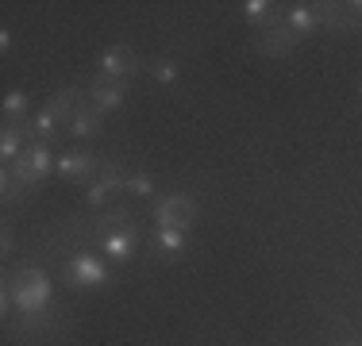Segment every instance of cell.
Masks as SVG:
<instances>
[{
    "mask_svg": "<svg viewBox=\"0 0 362 346\" xmlns=\"http://www.w3.org/2000/svg\"><path fill=\"white\" fill-rule=\"evenodd\" d=\"M8 285H12L16 292V308H20V316H39V311H47L50 304V277L35 270V266H23L16 277H4Z\"/></svg>",
    "mask_w": 362,
    "mask_h": 346,
    "instance_id": "6da1fadb",
    "label": "cell"
},
{
    "mask_svg": "<svg viewBox=\"0 0 362 346\" xmlns=\"http://www.w3.org/2000/svg\"><path fill=\"white\" fill-rule=\"evenodd\" d=\"M54 162H58V154L50 150V143H28V150L12 162V173H16L23 193H31L35 185H42V181L54 173Z\"/></svg>",
    "mask_w": 362,
    "mask_h": 346,
    "instance_id": "7a4b0ae2",
    "label": "cell"
},
{
    "mask_svg": "<svg viewBox=\"0 0 362 346\" xmlns=\"http://www.w3.org/2000/svg\"><path fill=\"white\" fill-rule=\"evenodd\" d=\"M151 223L154 227H181L189 231L197 223V201L189 193H166V196H154L151 204Z\"/></svg>",
    "mask_w": 362,
    "mask_h": 346,
    "instance_id": "3957f363",
    "label": "cell"
},
{
    "mask_svg": "<svg viewBox=\"0 0 362 346\" xmlns=\"http://www.w3.org/2000/svg\"><path fill=\"white\" fill-rule=\"evenodd\" d=\"M66 281L74 289H100V285H108L105 258L93 254V250H74L70 262H66Z\"/></svg>",
    "mask_w": 362,
    "mask_h": 346,
    "instance_id": "277c9868",
    "label": "cell"
},
{
    "mask_svg": "<svg viewBox=\"0 0 362 346\" xmlns=\"http://www.w3.org/2000/svg\"><path fill=\"white\" fill-rule=\"evenodd\" d=\"M297 42L300 39L286 28V16H281V20H274L270 28L258 31L255 50H258V54H266V58H286V54H293V47H297Z\"/></svg>",
    "mask_w": 362,
    "mask_h": 346,
    "instance_id": "5b68a950",
    "label": "cell"
},
{
    "mask_svg": "<svg viewBox=\"0 0 362 346\" xmlns=\"http://www.w3.org/2000/svg\"><path fill=\"white\" fill-rule=\"evenodd\" d=\"M100 250H105L116 266H127L135 254H139V227L127 223V227H119V231H108V235L100 239Z\"/></svg>",
    "mask_w": 362,
    "mask_h": 346,
    "instance_id": "8992f818",
    "label": "cell"
},
{
    "mask_svg": "<svg viewBox=\"0 0 362 346\" xmlns=\"http://www.w3.org/2000/svg\"><path fill=\"white\" fill-rule=\"evenodd\" d=\"M93 169H100V158L89 150V146H74V150H62L54 162V173H62L66 181H85Z\"/></svg>",
    "mask_w": 362,
    "mask_h": 346,
    "instance_id": "52a82bcc",
    "label": "cell"
},
{
    "mask_svg": "<svg viewBox=\"0 0 362 346\" xmlns=\"http://www.w3.org/2000/svg\"><path fill=\"white\" fill-rule=\"evenodd\" d=\"M135 73H139V62H135L132 47H108L105 54H100V77L124 85L127 77H135Z\"/></svg>",
    "mask_w": 362,
    "mask_h": 346,
    "instance_id": "ba28073f",
    "label": "cell"
},
{
    "mask_svg": "<svg viewBox=\"0 0 362 346\" xmlns=\"http://www.w3.org/2000/svg\"><path fill=\"white\" fill-rule=\"evenodd\" d=\"M85 93H89L93 108H97L100 116H105V112H119V108H124V100H127V89L119 81H108V77H97Z\"/></svg>",
    "mask_w": 362,
    "mask_h": 346,
    "instance_id": "9c48e42d",
    "label": "cell"
},
{
    "mask_svg": "<svg viewBox=\"0 0 362 346\" xmlns=\"http://www.w3.org/2000/svg\"><path fill=\"white\" fill-rule=\"evenodd\" d=\"M286 28L297 35V39H308L316 28H320V16H316V4H293L286 12Z\"/></svg>",
    "mask_w": 362,
    "mask_h": 346,
    "instance_id": "30bf717a",
    "label": "cell"
},
{
    "mask_svg": "<svg viewBox=\"0 0 362 346\" xmlns=\"http://www.w3.org/2000/svg\"><path fill=\"white\" fill-rule=\"evenodd\" d=\"M100 131H105V119H100V112L93 108V104H81V108L74 112V119H70V135H74V138H97Z\"/></svg>",
    "mask_w": 362,
    "mask_h": 346,
    "instance_id": "8fae6325",
    "label": "cell"
},
{
    "mask_svg": "<svg viewBox=\"0 0 362 346\" xmlns=\"http://www.w3.org/2000/svg\"><path fill=\"white\" fill-rule=\"evenodd\" d=\"M154 246L162 250V258L177 262V258L185 254V246H189V231H181V227H158V231H154Z\"/></svg>",
    "mask_w": 362,
    "mask_h": 346,
    "instance_id": "7c38bea8",
    "label": "cell"
},
{
    "mask_svg": "<svg viewBox=\"0 0 362 346\" xmlns=\"http://www.w3.org/2000/svg\"><path fill=\"white\" fill-rule=\"evenodd\" d=\"M316 16H320V23H324V28H332V31H355V28H362V23L343 4H316Z\"/></svg>",
    "mask_w": 362,
    "mask_h": 346,
    "instance_id": "4fadbf2b",
    "label": "cell"
},
{
    "mask_svg": "<svg viewBox=\"0 0 362 346\" xmlns=\"http://www.w3.org/2000/svg\"><path fill=\"white\" fill-rule=\"evenodd\" d=\"M239 8H243V16H247L251 23H258V28H270L274 20H281V16H278V4H270V0H243Z\"/></svg>",
    "mask_w": 362,
    "mask_h": 346,
    "instance_id": "5bb4252c",
    "label": "cell"
},
{
    "mask_svg": "<svg viewBox=\"0 0 362 346\" xmlns=\"http://www.w3.org/2000/svg\"><path fill=\"white\" fill-rule=\"evenodd\" d=\"M28 93L23 89H8L4 93V124H23V116H28Z\"/></svg>",
    "mask_w": 362,
    "mask_h": 346,
    "instance_id": "9a60e30c",
    "label": "cell"
},
{
    "mask_svg": "<svg viewBox=\"0 0 362 346\" xmlns=\"http://www.w3.org/2000/svg\"><path fill=\"white\" fill-rule=\"evenodd\" d=\"M97 181L108 189V193H127V177L119 173V162H116V158H112V162H100Z\"/></svg>",
    "mask_w": 362,
    "mask_h": 346,
    "instance_id": "2e32d148",
    "label": "cell"
},
{
    "mask_svg": "<svg viewBox=\"0 0 362 346\" xmlns=\"http://www.w3.org/2000/svg\"><path fill=\"white\" fill-rule=\"evenodd\" d=\"M151 77L158 85H177V77H181V66L174 62V58H158V62L151 66Z\"/></svg>",
    "mask_w": 362,
    "mask_h": 346,
    "instance_id": "e0dca14e",
    "label": "cell"
},
{
    "mask_svg": "<svg viewBox=\"0 0 362 346\" xmlns=\"http://www.w3.org/2000/svg\"><path fill=\"white\" fill-rule=\"evenodd\" d=\"M127 193H132V196H146V201H151V196H154V177H151V173H132V177H127Z\"/></svg>",
    "mask_w": 362,
    "mask_h": 346,
    "instance_id": "ac0fdd59",
    "label": "cell"
},
{
    "mask_svg": "<svg viewBox=\"0 0 362 346\" xmlns=\"http://www.w3.org/2000/svg\"><path fill=\"white\" fill-rule=\"evenodd\" d=\"M108 196H112V193L100 185V181H89V185H85V204H89V208H105Z\"/></svg>",
    "mask_w": 362,
    "mask_h": 346,
    "instance_id": "d6986e66",
    "label": "cell"
},
{
    "mask_svg": "<svg viewBox=\"0 0 362 346\" xmlns=\"http://www.w3.org/2000/svg\"><path fill=\"white\" fill-rule=\"evenodd\" d=\"M0 250H4V258H12V250H16V235H12L8 223H4V231H0Z\"/></svg>",
    "mask_w": 362,
    "mask_h": 346,
    "instance_id": "ffe728a7",
    "label": "cell"
},
{
    "mask_svg": "<svg viewBox=\"0 0 362 346\" xmlns=\"http://www.w3.org/2000/svg\"><path fill=\"white\" fill-rule=\"evenodd\" d=\"M343 8H347V12H351V16H355V20L362 23V0H351V4H343Z\"/></svg>",
    "mask_w": 362,
    "mask_h": 346,
    "instance_id": "44dd1931",
    "label": "cell"
},
{
    "mask_svg": "<svg viewBox=\"0 0 362 346\" xmlns=\"http://www.w3.org/2000/svg\"><path fill=\"white\" fill-rule=\"evenodd\" d=\"M8 47H12V31L4 28V31H0V50H8Z\"/></svg>",
    "mask_w": 362,
    "mask_h": 346,
    "instance_id": "7402d4cb",
    "label": "cell"
},
{
    "mask_svg": "<svg viewBox=\"0 0 362 346\" xmlns=\"http://www.w3.org/2000/svg\"><path fill=\"white\" fill-rule=\"evenodd\" d=\"M332 346H362V339H347V342H332Z\"/></svg>",
    "mask_w": 362,
    "mask_h": 346,
    "instance_id": "603a6c76",
    "label": "cell"
},
{
    "mask_svg": "<svg viewBox=\"0 0 362 346\" xmlns=\"http://www.w3.org/2000/svg\"><path fill=\"white\" fill-rule=\"evenodd\" d=\"M358 97H362V81H358Z\"/></svg>",
    "mask_w": 362,
    "mask_h": 346,
    "instance_id": "cb8c5ba5",
    "label": "cell"
}]
</instances>
